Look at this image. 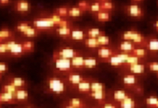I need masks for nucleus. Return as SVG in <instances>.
<instances>
[{"label":"nucleus","mask_w":158,"mask_h":108,"mask_svg":"<svg viewBox=\"0 0 158 108\" xmlns=\"http://www.w3.org/2000/svg\"><path fill=\"white\" fill-rule=\"evenodd\" d=\"M48 88L52 92L58 95L63 94L66 89L64 83L58 78H51L48 80Z\"/></svg>","instance_id":"1"},{"label":"nucleus","mask_w":158,"mask_h":108,"mask_svg":"<svg viewBox=\"0 0 158 108\" xmlns=\"http://www.w3.org/2000/svg\"><path fill=\"white\" fill-rule=\"evenodd\" d=\"M33 26L37 30H49V29L53 28L56 25L52 21V19L48 18H40L36 19L33 21Z\"/></svg>","instance_id":"2"},{"label":"nucleus","mask_w":158,"mask_h":108,"mask_svg":"<svg viewBox=\"0 0 158 108\" xmlns=\"http://www.w3.org/2000/svg\"><path fill=\"white\" fill-rule=\"evenodd\" d=\"M55 68L61 72H68L72 69L70 59L63 58V57H55Z\"/></svg>","instance_id":"3"},{"label":"nucleus","mask_w":158,"mask_h":108,"mask_svg":"<svg viewBox=\"0 0 158 108\" xmlns=\"http://www.w3.org/2000/svg\"><path fill=\"white\" fill-rule=\"evenodd\" d=\"M77 55H79V52L73 48H64L57 52H55L54 58L55 57H63V58H67V59H72Z\"/></svg>","instance_id":"4"},{"label":"nucleus","mask_w":158,"mask_h":108,"mask_svg":"<svg viewBox=\"0 0 158 108\" xmlns=\"http://www.w3.org/2000/svg\"><path fill=\"white\" fill-rule=\"evenodd\" d=\"M127 12L129 16L134 18H140L144 15V11L137 4H130L127 7Z\"/></svg>","instance_id":"5"},{"label":"nucleus","mask_w":158,"mask_h":108,"mask_svg":"<svg viewBox=\"0 0 158 108\" xmlns=\"http://www.w3.org/2000/svg\"><path fill=\"white\" fill-rule=\"evenodd\" d=\"M16 102L17 101L14 94L3 92V91L0 92V105H2V104H15Z\"/></svg>","instance_id":"6"},{"label":"nucleus","mask_w":158,"mask_h":108,"mask_svg":"<svg viewBox=\"0 0 158 108\" xmlns=\"http://www.w3.org/2000/svg\"><path fill=\"white\" fill-rule=\"evenodd\" d=\"M9 54L12 55V56H15V57H19V56H21L23 54H25V52H24V49H23L22 43H17V42H15L12 46V48H10Z\"/></svg>","instance_id":"7"},{"label":"nucleus","mask_w":158,"mask_h":108,"mask_svg":"<svg viewBox=\"0 0 158 108\" xmlns=\"http://www.w3.org/2000/svg\"><path fill=\"white\" fill-rule=\"evenodd\" d=\"M15 10L19 13H26L30 10V3L26 0H19L15 4Z\"/></svg>","instance_id":"8"},{"label":"nucleus","mask_w":158,"mask_h":108,"mask_svg":"<svg viewBox=\"0 0 158 108\" xmlns=\"http://www.w3.org/2000/svg\"><path fill=\"white\" fill-rule=\"evenodd\" d=\"M135 48V45L130 41H123L119 45V49L123 52H131Z\"/></svg>","instance_id":"9"},{"label":"nucleus","mask_w":158,"mask_h":108,"mask_svg":"<svg viewBox=\"0 0 158 108\" xmlns=\"http://www.w3.org/2000/svg\"><path fill=\"white\" fill-rule=\"evenodd\" d=\"M84 60V57H82V56H80V55H77V56L74 57L72 59H70L72 68H75V69H82V68H85Z\"/></svg>","instance_id":"10"},{"label":"nucleus","mask_w":158,"mask_h":108,"mask_svg":"<svg viewBox=\"0 0 158 108\" xmlns=\"http://www.w3.org/2000/svg\"><path fill=\"white\" fill-rule=\"evenodd\" d=\"M98 56L102 58V59H108L110 57H112L113 55H114V52L112 49L106 48H101L98 49Z\"/></svg>","instance_id":"11"},{"label":"nucleus","mask_w":158,"mask_h":108,"mask_svg":"<svg viewBox=\"0 0 158 108\" xmlns=\"http://www.w3.org/2000/svg\"><path fill=\"white\" fill-rule=\"evenodd\" d=\"M145 67L144 64H135L129 65V71L133 74H142L145 73Z\"/></svg>","instance_id":"12"},{"label":"nucleus","mask_w":158,"mask_h":108,"mask_svg":"<svg viewBox=\"0 0 158 108\" xmlns=\"http://www.w3.org/2000/svg\"><path fill=\"white\" fill-rule=\"evenodd\" d=\"M9 83L13 85L15 87H16L17 89H21L23 87H25L26 84V80L20 77H13V78L10 79Z\"/></svg>","instance_id":"13"},{"label":"nucleus","mask_w":158,"mask_h":108,"mask_svg":"<svg viewBox=\"0 0 158 108\" xmlns=\"http://www.w3.org/2000/svg\"><path fill=\"white\" fill-rule=\"evenodd\" d=\"M17 102H24L26 101L29 97V93L25 89H17L16 92L15 94Z\"/></svg>","instance_id":"14"},{"label":"nucleus","mask_w":158,"mask_h":108,"mask_svg":"<svg viewBox=\"0 0 158 108\" xmlns=\"http://www.w3.org/2000/svg\"><path fill=\"white\" fill-rule=\"evenodd\" d=\"M14 36V33L10 30L7 28H3L0 30V43L4 42V41L10 40Z\"/></svg>","instance_id":"15"},{"label":"nucleus","mask_w":158,"mask_h":108,"mask_svg":"<svg viewBox=\"0 0 158 108\" xmlns=\"http://www.w3.org/2000/svg\"><path fill=\"white\" fill-rule=\"evenodd\" d=\"M69 105L74 108H86L87 106L82 100L79 98H72L69 101Z\"/></svg>","instance_id":"16"},{"label":"nucleus","mask_w":158,"mask_h":108,"mask_svg":"<svg viewBox=\"0 0 158 108\" xmlns=\"http://www.w3.org/2000/svg\"><path fill=\"white\" fill-rule=\"evenodd\" d=\"M129 95L128 93L124 91V90H122V89H118V90H115L114 93H113V99L117 101V102H122L124 99H126L127 97H129Z\"/></svg>","instance_id":"17"},{"label":"nucleus","mask_w":158,"mask_h":108,"mask_svg":"<svg viewBox=\"0 0 158 108\" xmlns=\"http://www.w3.org/2000/svg\"><path fill=\"white\" fill-rule=\"evenodd\" d=\"M90 96L92 97L94 100L98 101V102H103L106 99V92L105 90H101V91H91L90 93Z\"/></svg>","instance_id":"18"},{"label":"nucleus","mask_w":158,"mask_h":108,"mask_svg":"<svg viewBox=\"0 0 158 108\" xmlns=\"http://www.w3.org/2000/svg\"><path fill=\"white\" fill-rule=\"evenodd\" d=\"M107 62L109 63L113 67H120L123 65V62L119 58V57L118 56V54H114L112 57H110L108 59H107Z\"/></svg>","instance_id":"19"},{"label":"nucleus","mask_w":158,"mask_h":108,"mask_svg":"<svg viewBox=\"0 0 158 108\" xmlns=\"http://www.w3.org/2000/svg\"><path fill=\"white\" fill-rule=\"evenodd\" d=\"M97 19L101 22H106L111 19V15L108 11L101 10L97 14Z\"/></svg>","instance_id":"20"},{"label":"nucleus","mask_w":158,"mask_h":108,"mask_svg":"<svg viewBox=\"0 0 158 108\" xmlns=\"http://www.w3.org/2000/svg\"><path fill=\"white\" fill-rule=\"evenodd\" d=\"M135 102L130 96L124 99L123 101L120 102V108H135Z\"/></svg>","instance_id":"21"},{"label":"nucleus","mask_w":158,"mask_h":108,"mask_svg":"<svg viewBox=\"0 0 158 108\" xmlns=\"http://www.w3.org/2000/svg\"><path fill=\"white\" fill-rule=\"evenodd\" d=\"M70 36L74 41H83L85 39V33L81 30H73L71 31Z\"/></svg>","instance_id":"22"},{"label":"nucleus","mask_w":158,"mask_h":108,"mask_svg":"<svg viewBox=\"0 0 158 108\" xmlns=\"http://www.w3.org/2000/svg\"><path fill=\"white\" fill-rule=\"evenodd\" d=\"M68 80L72 85H77L81 82L84 81L83 77L81 76L80 74H76V73H71V74H69L68 77Z\"/></svg>","instance_id":"23"},{"label":"nucleus","mask_w":158,"mask_h":108,"mask_svg":"<svg viewBox=\"0 0 158 108\" xmlns=\"http://www.w3.org/2000/svg\"><path fill=\"white\" fill-rule=\"evenodd\" d=\"M78 90L81 93H88L90 91V83L88 81H82L77 85Z\"/></svg>","instance_id":"24"},{"label":"nucleus","mask_w":158,"mask_h":108,"mask_svg":"<svg viewBox=\"0 0 158 108\" xmlns=\"http://www.w3.org/2000/svg\"><path fill=\"white\" fill-rule=\"evenodd\" d=\"M146 47L150 51L158 52V38H152L147 41Z\"/></svg>","instance_id":"25"},{"label":"nucleus","mask_w":158,"mask_h":108,"mask_svg":"<svg viewBox=\"0 0 158 108\" xmlns=\"http://www.w3.org/2000/svg\"><path fill=\"white\" fill-rule=\"evenodd\" d=\"M138 33H139V31H133V30L124 31L123 34V39L124 41H133V40L135 38V36L137 35Z\"/></svg>","instance_id":"26"},{"label":"nucleus","mask_w":158,"mask_h":108,"mask_svg":"<svg viewBox=\"0 0 158 108\" xmlns=\"http://www.w3.org/2000/svg\"><path fill=\"white\" fill-rule=\"evenodd\" d=\"M123 82L126 85H134L137 82V79H136L135 75L133 73L132 74H128V75L123 77Z\"/></svg>","instance_id":"27"},{"label":"nucleus","mask_w":158,"mask_h":108,"mask_svg":"<svg viewBox=\"0 0 158 108\" xmlns=\"http://www.w3.org/2000/svg\"><path fill=\"white\" fill-rule=\"evenodd\" d=\"M56 31L58 33V35L60 36H63V37H68V36H70L71 30L70 27H58Z\"/></svg>","instance_id":"28"},{"label":"nucleus","mask_w":158,"mask_h":108,"mask_svg":"<svg viewBox=\"0 0 158 108\" xmlns=\"http://www.w3.org/2000/svg\"><path fill=\"white\" fill-rule=\"evenodd\" d=\"M84 66L87 69H93L97 66V60L95 57H86L84 60Z\"/></svg>","instance_id":"29"},{"label":"nucleus","mask_w":158,"mask_h":108,"mask_svg":"<svg viewBox=\"0 0 158 108\" xmlns=\"http://www.w3.org/2000/svg\"><path fill=\"white\" fill-rule=\"evenodd\" d=\"M23 49L25 53H28V52H32L35 49V43L32 41H26L22 43Z\"/></svg>","instance_id":"30"},{"label":"nucleus","mask_w":158,"mask_h":108,"mask_svg":"<svg viewBox=\"0 0 158 108\" xmlns=\"http://www.w3.org/2000/svg\"><path fill=\"white\" fill-rule=\"evenodd\" d=\"M104 34L103 32L98 28H90L88 30L87 35L90 38H97L99 35Z\"/></svg>","instance_id":"31"},{"label":"nucleus","mask_w":158,"mask_h":108,"mask_svg":"<svg viewBox=\"0 0 158 108\" xmlns=\"http://www.w3.org/2000/svg\"><path fill=\"white\" fill-rule=\"evenodd\" d=\"M106 86L104 84L101 82H92L90 83V91H101L105 90Z\"/></svg>","instance_id":"32"},{"label":"nucleus","mask_w":158,"mask_h":108,"mask_svg":"<svg viewBox=\"0 0 158 108\" xmlns=\"http://www.w3.org/2000/svg\"><path fill=\"white\" fill-rule=\"evenodd\" d=\"M16 90H17L16 87H15L13 85H11V84H10V83L3 85L2 86V88H1V91L10 93V94H14V95L15 94Z\"/></svg>","instance_id":"33"},{"label":"nucleus","mask_w":158,"mask_h":108,"mask_svg":"<svg viewBox=\"0 0 158 108\" xmlns=\"http://www.w3.org/2000/svg\"><path fill=\"white\" fill-rule=\"evenodd\" d=\"M82 15H83V12L77 6L72 7L70 9H69V16H70V17L76 18V17H80Z\"/></svg>","instance_id":"34"},{"label":"nucleus","mask_w":158,"mask_h":108,"mask_svg":"<svg viewBox=\"0 0 158 108\" xmlns=\"http://www.w3.org/2000/svg\"><path fill=\"white\" fill-rule=\"evenodd\" d=\"M23 35L26 36V37H35V36L38 35V30L35 28V27L30 26L29 28L23 33Z\"/></svg>","instance_id":"35"},{"label":"nucleus","mask_w":158,"mask_h":108,"mask_svg":"<svg viewBox=\"0 0 158 108\" xmlns=\"http://www.w3.org/2000/svg\"><path fill=\"white\" fill-rule=\"evenodd\" d=\"M85 44L89 48H99V43H98L97 38H90V37H89V38L85 39Z\"/></svg>","instance_id":"36"},{"label":"nucleus","mask_w":158,"mask_h":108,"mask_svg":"<svg viewBox=\"0 0 158 108\" xmlns=\"http://www.w3.org/2000/svg\"><path fill=\"white\" fill-rule=\"evenodd\" d=\"M131 53H132V55H134V56H135V57L140 58V57H145V56L147 55V52H146V50L144 49V48H135L132 52H131Z\"/></svg>","instance_id":"37"},{"label":"nucleus","mask_w":158,"mask_h":108,"mask_svg":"<svg viewBox=\"0 0 158 108\" xmlns=\"http://www.w3.org/2000/svg\"><path fill=\"white\" fill-rule=\"evenodd\" d=\"M56 15H58V16H60V17H62V18H64V17L69 16L68 7H66V6L59 7V8L57 9V10H56Z\"/></svg>","instance_id":"38"},{"label":"nucleus","mask_w":158,"mask_h":108,"mask_svg":"<svg viewBox=\"0 0 158 108\" xmlns=\"http://www.w3.org/2000/svg\"><path fill=\"white\" fill-rule=\"evenodd\" d=\"M77 7L82 12H85V11H87V10H90V4L85 0H81L80 2H78Z\"/></svg>","instance_id":"39"},{"label":"nucleus","mask_w":158,"mask_h":108,"mask_svg":"<svg viewBox=\"0 0 158 108\" xmlns=\"http://www.w3.org/2000/svg\"><path fill=\"white\" fill-rule=\"evenodd\" d=\"M97 41L99 43V46H106L110 43V38L106 35H101L97 37Z\"/></svg>","instance_id":"40"},{"label":"nucleus","mask_w":158,"mask_h":108,"mask_svg":"<svg viewBox=\"0 0 158 108\" xmlns=\"http://www.w3.org/2000/svg\"><path fill=\"white\" fill-rule=\"evenodd\" d=\"M101 7H102V10L109 11V10H112L114 9V4L111 1H102L101 3Z\"/></svg>","instance_id":"41"},{"label":"nucleus","mask_w":158,"mask_h":108,"mask_svg":"<svg viewBox=\"0 0 158 108\" xmlns=\"http://www.w3.org/2000/svg\"><path fill=\"white\" fill-rule=\"evenodd\" d=\"M139 57H135L134 55H129V57L127 58V60L125 61L124 64L126 65H132V64H139Z\"/></svg>","instance_id":"42"},{"label":"nucleus","mask_w":158,"mask_h":108,"mask_svg":"<svg viewBox=\"0 0 158 108\" xmlns=\"http://www.w3.org/2000/svg\"><path fill=\"white\" fill-rule=\"evenodd\" d=\"M158 102V98L157 97H155V96H151V97H148V98L145 100V103L146 105L150 106V107L154 108L155 106L156 105V103Z\"/></svg>","instance_id":"43"},{"label":"nucleus","mask_w":158,"mask_h":108,"mask_svg":"<svg viewBox=\"0 0 158 108\" xmlns=\"http://www.w3.org/2000/svg\"><path fill=\"white\" fill-rule=\"evenodd\" d=\"M30 25L28 24L27 22H21L19 23V24H18L16 26V30L18 31L19 32H20V33H24V32L26 31L27 29L29 28L30 27Z\"/></svg>","instance_id":"44"},{"label":"nucleus","mask_w":158,"mask_h":108,"mask_svg":"<svg viewBox=\"0 0 158 108\" xmlns=\"http://www.w3.org/2000/svg\"><path fill=\"white\" fill-rule=\"evenodd\" d=\"M9 53V48L7 42H1L0 43V55Z\"/></svg>","instance_id":"45"},{"label":"nucleus","mask_w":158,"mask_h":108,"mask_svg":"<svg viewBox=\"0 0 158 108\" xmlns=\"http://www.w3.org/2000/svg\"><path fill=\"white\" fill-rule=\"evenodd\" d=\"M90 10L92 11V12H97L98 13L99 11H101L102 10V7H101V3H98V2H96V3H94L93 4H91L90 5Z\"/></svg>","instance_id":"46"},{"label":"nucleus","mask_w":158,"mask_h":108,"mask_svg":"<svg viewBox=\"0 0 158 108\" xmlns=\"http://www.w3.org/2000/svg\"><path fill=\"white\" fill-rule=\"evenodd\" d=\"M149 69L152 72H157L158 73V63L157 62H152L149 64Z\"/></svg>","instance_id":"47"},{"label":"nucleus","mask_w":158,"mask_h":108,"mask_svg":"<svg viewBox=\"0 0 158 108\" xmlns=\"http://www.w3.org/2000/svg\"><path fill=\"white\" fill-rule=\"evenodd\" d=\"M51 19H52V20L54 22V24L56 25V26H58V24L60 23V21H61L62 19H63V18L62 17H60V16H58V15H52L51 17H50Z\"/></svg>","instance_id":"48"},{"label":"nucleus","mask_w":158,"mask_h":108,"mask_svg":"<svg viewBox=\"0 0 158 108\" xmlns=\"http://www.w3.org/2000/svg\"><path fill=\"white\" fill-rule=\"evenodd\" d=\"M8 69H9V67H8V65L5 63H0V73L1 74L7 72Z\"/></svg>","instance_id":"49"},{"label":"nucleus","mask_w":158,"mask_h":108,"mask_svg":"<svg viewBox=\"0 0 158 108\" xmlns=\"http://www.w3.org/2000/svg\"><path fill=\"white\" fill-rule=\"evenodd\" d=\"M58 27H70L69 26V23L68 20H66V19H63L60 21V23L58 24Z\"/></svg>","instance_id":"50"},{"label":"nucleus","mask_w":158,"mask_h":108,"mask_svg":"<svg viewBox=\"0 0 158 108\" xmlns=\"http://www.w3.org/2000/svg\"><path fill=\"white\" fill-rule=\"evenodd\" d=\"M102 108H118L115 105H113L112 103H105Z\"/></svg>","instance_id":"51"},{"label":"nucleus","mask_w":158,"mask_h":108,"mask_svg":"<svg viewBox=\"0 0 158 108\" xmlns=\"http://www.w3.org/2000/svg\"><path fill=\"white\" fill-rule=\"evenodd\" d=\"M10 0H0V5H7L9 4Z\"/></svg>","instance_id":"52"},{"label":"nucleus","mask_w":158,"mask_h":108,"mask_svg":"<svg viewBox=\"0 0 158 108\" xmlns=\"http://www.w3.org/2000/svg\"><path fill=\"white\" fill-rule=\"evenodd\" d=\"M154 27H155L156 31H158V19L157 20H156L155 23H154Z\"/></svg>","instance_id":"53"},{"label":"nucleus","mask_w":158,"mask_h":108,"mask_svg":"<svg viewBox=\"0 0 158 108\" xmlns=\"http://www.w3.org/2000/svg\"><path fill=\"white\" fill-rule=\"evenodd\" d=\"M65 108H74V107H73V106H71L69 105V106H66Z\"/></svg>","instance_id":"54"},{"label":"nucleus","mask_w":158,"mask_h":108,"mask_svg":"<svg viewBox=\"0 0 158 108\" xmlns=\"http://www.w3.org/2000/svg\"><path fill=\"white\" fill-rule=\"evenodd\" d=\"M133 1H135V2H141L143 0H133Z\"/></svg>","instance_id":"55"},{"label":"nucleus","mask_w":158,"mask_h":108,"mask_svg":"<svg viewBox=\"0 0 158 108\" xmlns=\"http://www.w3.org/2000/svg\"><path fill=\"white\" fill-rule=\"evenodd\" d=\"M154 108H158V102L156 103V105L155 106V107H154Z\"/></svg>","instance_id":"56"},{"label":"nucleus","mask_w":158,"mask_h":108,"mask_svg":"<svg viewBox=\"0 0 158 108\" xmlns=\"http://www.w3.org/2000/svg\"><path fill=\"white\" fill-rule=\"evenodd\" d=\"M1 76H2V74H1V73H0V79H1Z\"/></svg>","instance_id":"57"},{"label":"nucleus","mask_w":158,"mask_h":108,"mask_svg":"<svg viewBox=\"0 0 158 108\" xmlns=\"http://www.w3.org/2000/svg\"><path fill=\"white\" fill-rule=\"evenodd\" d=\"M101 1H107V0H101Z\"/></svg>","instance_id":"58"},{"label":"nucleus","mask_w":158,"mask_h":108,"mask_svg":"<svg viewBox=\"0 0 158 108\" xmlns=\"http://www.w3.org/2000/svg\"><path fill=\"white\" fill-rule=\"evenodd\" d=\"M26 108H31V107H26Z\"/></svg>","instance_id":"59"},{"label":"nucleus","mask_w":158,"mask_h":108,"mask_svg":"<svg viewBox=\"0 0 158 108\" xmlns=\"http://www.w3.org/2000/svg\"><path fill=\"white\" fill-rule=\"evenodd\" d=\"M0 108H2V107H1V106H0Z\"/></svg>","instance_id":"60"}]
</instances>
